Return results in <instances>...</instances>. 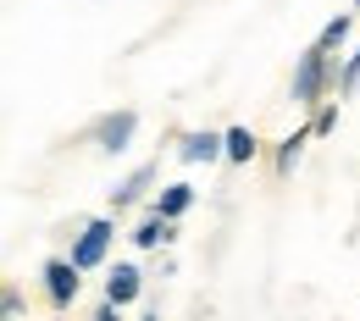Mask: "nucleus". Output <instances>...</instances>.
I'll return each instance as SVG.
<instances>
[{
  "label": "nucleus",
  "instance_id": "f257e3e1",
  "mask_svg": "<svg viewBox=\"0 0 360 321\" xmlns=\"http://www.w3.org/2000/svg\"><path fill=\"white\" fill-rule=\"evenodd\" d=\"M327 78H333V61H327L321 45H311L300 55V67H294V105H316L321 89H327Z\"/></svg>",
  "mask_w": 360,
  "mask_h": 321
},
{
  "label": "nucleus",
  "instance_id": "f03ea898",
  "mask_svg": "<svg viewBox=\"0 0 360 321\" xmlns=\"http://www.w3.org/2000/svg\"><path fill=\"white\" fill-rule=\"evenodd\" d=\"M111 238H117V222H111V216H94L89 228L78 232V244H72V261H78L84 272H94V266L105 261V249H111Z\"/></svg>",
  "mask_w": 360,
  "mask_h": 321
},
{
  "label": "nucleus",
  "instance_id": "7ed1b4c3",
  "mask_svg": "<svg viewBox=\"0 0 360 321\" xmlns=\"http://www.w3.org/2000/svg\"><path fill=\"white\" fill-rule=\"evenodd\" d=\"M139 133V111H111V117H100L94 122V144L105 150V155H122Z\"/></svg>",
  "mask_w": 360,
  "mask_h": 321
},
{
  "label": "nucleus",
  "instance_id": "20e7f679",
  "mask_svg": "<svg viewBox=\"0 0 360 321\" xmlns=\"http://www.w3.org/2000/svg\"><path fill=\"white\" fill-rule=\"evenodd\" d=\"M78 282H84V266L78 261H45V294L56 310H67L78 299Z\"/></svg>",
  "mask_w": 360,
  "mask_h": 321
},
{
  "label": "nucleus",
  "instance_id": "39448f33",
  "mask_svg": "<svg viewBox=\"0 0 360 321\" xmlns=\"http://www.w3.org/2000/svg\"><path fill=\"white\" fill-rule=\"evenodd\" d=\"M222 155H227V133H188L178 144V161H188V166H200V161L211 166V161H222Z\"/></svg>",
  "mask_w": 360,
  "mask_h": 321
},
{
  "label": "nucleus",
  "instance_id": "423d86ee",
  "mask_svg": "<svg viewBox=\"0 0 360 321\" xmlns=\"http://www.w3.org/2000/svg\"><path fill=\"white\" fill-rule=\"evenodd\" d=\"M155 178H161V166H155V161H150V166H139V172H128L122 183L111 188V205H117V211H128V205H139V199H144V188L155 183Z\"/></svg>",
  "mask_w": 360,
  "mask_h": 321
},
{
  "label": "nucleus",
  "instance_id": "0eeeda50",
  "mask_svg": "<svg viewBox=\"0 0 360 321\" xmlns=\"http://www.w3.org/2000/svg\"><path fill=\"white\" fill-rule=\"evenodd\" d=\"M139 288H144V272L139 266H111V277H105V299H117V305H134L139 299Z\"/></svg>",
  "mask_w": 360,
  "mask_h": 321
},
{
  "label": "nucleus",
  "instance_id": "6e6552de",
  "mask_svg": "<svg viewBox=\"0 0 360 321\" xmlns=\"http://www.w3.org/2000/svg\"><path fill=\"white\" fill-rule=\"evenodd\" d=\"M188 205H194V183H167L161 194H155V211H161V216H172V222H178Z\"/></svg>",
  "mask_w": 360,
  "mask_h": 321
},
{
  "label": "nucleus",
  "instance_id": "1a4fd4ad",
  "mask_svg": "<svg viewBox=\"0 0 360 321\" xmlns=\"http://www.w3.org/2000/svg\"><path fill=\"white\" fill-rule=\"evenodd\" d=\"M255 150H261V144H255L250 128H227V161H238V166H244V161H255Z\"/></svg>",
  "mask_w": 360,
  "mask_h": 321
},
{
  "label": "nucleus",
  "instance_id": "9d476101",
  "mask_svg": "<svg viewBox=\"0 0 360 321\" xmlns=\"http://www.w3.org/2000/svg\"><path fill=\"white\" fill-rule=\"evenodd\" d=\"M349 28H355V22H349V11H338V17H333V22L321 28V34H316V45H321L327 55H333V50L344 45V39H349Z\"/></svg>",
  "mask_w": 360,
  "mask_h": 321
},
{
  "label": "nucleus",
  "instance_id": "9b49d317",
  "mask_svg": "<svg viewBox=\"0 0 360 321\" xmlns=\"http://www.w3.org/2000/svg\"><path fill=\"white\" fill-rule=\"evenodd\" d=\"M311 133H316V128H300V133L283 138V150H277V172H294V166H300V144H305Z\"/></svg>",
  "mask_w": 360,
  "mask_h": 321
},
{
  "label": "nucleus",
  "instance_id": "f8f14e48",
  "mask_svg": "<svg viewBox=\"0 0 360 321\" xmlns=\"http://www.w3.org/2000/svg\"><path fill=\"white\" fill-rule=\"evenodd\" d=\"M355 84H360V45L349 50V61H344V78H338V94H355Z\"/></svg>",
  "mask_w": 360,
  "mask_h": 321
},
{
  "label": "nucleus",
  "instance_id": "ddd939ff",
  "mask_svg": "<svg viewBox=\"0 0 360 321\" xmlns=\"http://www.w3.org/2000/svg\"><path fill=\"white\" fill-rule=\"evenodd\" d=\"M0 316H6V321L22 316V294H17V288H6V294H0Z\"/></svg>",
  "mask_w": 360,
  "mask_h": 321
},
{
  "label": "nucleus",
  "instance_id": "4468645a",
  "mask_svg": "<svg viewBox=\"0 0 360 321\" xmlns=\"http://www.w3.org/2000/svg\"><path fill=\"white\" fill-rule=\"evenodd\" d=\"M316 133H333V128H338V105H321V111H316V122H311Z\"/></svg>",
  "mask_w": 360,
  "mask_h": 321
},
{
  "label": "nucleus",
  "instance_id": "2eb2a0df",
  "mask_svg": "<svg viewBox=\"0 0 360 321\" xmlns=\"http://www.w3.org/2000/svg\"><path fill=\"white\" fill-rule=\"evenodd\" d=\"M355 6H360V0H355Z\"/></svg>",
  "mask_w": 360,
  "mask_h": 321
}]
</instances>
